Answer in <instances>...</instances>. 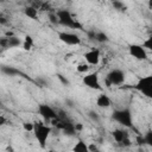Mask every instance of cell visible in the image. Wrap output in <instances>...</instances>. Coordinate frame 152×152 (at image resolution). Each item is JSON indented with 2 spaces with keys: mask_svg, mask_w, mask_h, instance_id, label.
<instances>
[{
  "mask_svg": "<svg viewBox=\"0 0 152 152\" xmlns=\"http://www.w3.org/2000/svg\"><path fill=\"white\" fill-rule=\"evenodd\" d=\"M0 114H1V113H0Z\"/></svg>",
  "mask_w": 152,
  "mask_h": 152,
  "instance_id": "obj_27",
  "label": "cell"
},
{
  "mask_svg": "<svg viewBox=\"0 0 152 152\" xmlns=\"http://www.w3.org/2000/svg\"><path fill=\"white\" fill-rule=\"evenodd\" d=\"M56 18H57V23L66 26L69 28H81L80 23L72 17V14L68 11V10H59L56 13Z\"/></svg>",
  "mask_w": 152,
  "mask_h": 152,
  "instance_id": "obj_3",
  "label": "cell"
},
{
  "mask_svg": "<svg viewBox=\"0 0 152 152\" xmlns=\"http://www.w3.org/2000/svg\"><path fill=\"white\" fill-rule=\"evenodd\" d=\"M113 120L116 121L118 124H120L124 127H132L133 125V115L129 108H121V109H116L113 112Z\"/></svg>",
  "mask_w": 152,
  "mask_h": 152,
  "instance_id": "obj_2",
  "label": "cell"
},
{
  "mask_svg": "<svg viewBox=\"0 0 152 152\" xmlns=\"http://www.w3.org/2000/svg\"><path fill=\"white\" fill-rule=\"evenodd\" d=\"M112 135H113L114 140H115L118 144H122V141H124L125 139L129 138V137H128V133H127L126 131H124L122 128H115V129L112 132Z\"/></svg>",
  "mask_w": 152,
  "mask_h": 152,
  "instance_id": "obj_12",
  "label": "cell"
},
{
  "mask_svg": "<svg viewBox=\"0 0 152 152\" xmlns=\"http://www.w3.org/2000/svg\"><path fill=\"white\" fill-rule=\"evenodd\" d=\"M57 77H58V78H59V80H61V81H62L64 84H69V81H68L66 78H64L62 75H59V74H58V75H57Z\"/></svg>",
  "mask_w": 152,
  "mask_h": 152,
  "instance_id": "obj_25",
  "label": "cell"
},
{
  "mask_svg": "<svg viewBox=\"0 0 152 152\" xmlns=\"http://www.w3.org/2000/svg\"><path fill=\"white\" fill-rule=\"evenodd\" d=\"M128 53L138 61H145L147 58V51L141 44H131L128 46Z\"/></svg>",
  "mask_w": 152,
  "mask_h": 152,
  "instance_id": "obj_9",
  "label": "cell"
},
{
  "mask_svg": "<svg viewBox=\"0 0 152 152\" xmlns=\"http://www.w3.org/2000/svg\"><path fill=\"white\" fill-rule=\"evenodd\" d=\"M94 38L95 40H97L99 43H106L108 42V36L104 33V32H96L94 34Z\"/></svg>",
  "mask_w": 152,
  "mask_h": 152,
  "instance_id": "obj_17",
  "label": "cell"
},
{
  "mask_svg": "<svg viewBox=\"0 0 152 152\" xmlns=\"http://www.w3.org/2000/svg\"><path fill=\"white\" fill-rule=\"evenodd\" d=\"M126 80V74L121 69H113L107 75V82L110 86H121Z\"/></svg>",
  "mask_w": 152,
  "mask_h": 152,
  "instance_id": "obj_8",
  "label": "cell"
},
{
  "mask_svg": "<svg viewBox=\"0 0 152 152\" xmlns=\"http://www.w3.org/2000/svg\"><path fill=\"white\" fill-rule=\"evenodd\" d=\"M37 110H38V114H39L46 122H52V121H55L56 119H58L57 112H56L50 104H48V103H40V104H38Z\"/></svg>",
  "mask_w": 152,
  "mask_h": 152,
  "instance_id": "obj_6",
  "label": "cell"
},
{
  "mask_svg": "<svg viewBox=\"0 0 152 152\" xmlns=\"http://www.w3.org/2000/svg\"><path fill=\"white\" fill-rule=\"evenodd\" d=\"M113 6H114L115 10H119V11L125 10V5H124L122 2H119V1H114V2H113Z\"/></svg>",
  "mask_w": 152,
  "mask_h": 152,
  "instance_id": "obj_21",
  "label": "cell"
},
{
  "mask_svg": "<svg viewBox=\"0 0 152 152\" xmlns=\"http://www.w3.org/2000/svg\"><path fill=\"white\" fill-rule=\"evenodd\" d=\"M134 88L146 97H152V76L146 75L138 80Z\"/></svg>",
  "mask_w": 152,
  "mask_h": 152,
  "instance_id": "obj_4",
  "label": "cell"
},
{
  "mask_svg": "<svg viewBox=\"0 0 152 152\" xmlns=\"http://www.w3.org/2000/svg\"><path fill=\"white\" fill-rule=\"evenodd\" d=\"M58 39L69 46H78L81 44V37L77 33L70 32V31H61L57 33Z\"/></svg>",
  "mask_w": 152,
  "mask_h": 152,
  "instance_id": "obj_5",
  "label": "cell"
},
{
  "mask_svg": "<svg viewBox=\"0 0 152 152\" xmlns=\"http://www.w3.org/2000/svg\"><path fill=\"white\" fill-rule=\"evenodd\" d=\"M48 152H57V151H55V150H48Z\"/></svg>",
  "mask_w": 152,
  "mask_h": 152,
  "instance_id": "obj_26",
  "label": "cell"
},
{
  "mask_svg": "<svg viewBox=\"0 0 152 152\" xmlns=\"http://www.w3.org/2000/svg\"><path fill=\"white\" fill-rule=\"evenodd\" d=\"M89 116H90L93 120L99 121V115H97V113H95V112H89Z\"/></svg>",
  "mask_w": 152,
  "mask_h": 152,
  "instance_id": "obj_24",
  "label": "cell"
},
{
  "mask_svg": "<svg viewBox=\"0 0 152 152\" xmlns=\"http://www.w3.org/2000/svg\"><path fill=\"white\" fill-rule=\"evenodd\" d=\"M23 128H24L25 132H33L34 124L31 122V121H25V122H23Z\"/></svg>",
  "mask_w": 152,
  "mask_h": 152,
  "instance_id": "obj_20",
  "label": "cell"
},
{
  "mask_svg": "<svg viewBox=\"0 0 152 152\" xmlns=\"http://www.w3.org/2000/svg\"><path fill=\"white\" fill-rule=\"evenodd\" d=\"M95 103L99 108H109L112 106V101L109 99V96L107 94H100L97 95L96 100H95Z\"/></svg>",
  "mask_w": 152,
  "mask_h": 152,
  "instance_id": "obj_11",
  "label": "cell"
},
{
  "mask_svg": "<svg viewBox=\"0 0 152 152\" xmlns=\"http://www.w3.org/2000/svg\"><path fill=\"white\" fill-rule=\"evenodd\" d=\"M6 122H7L6 116H5V115H2V114H0V127L5 126V125H6Z\"/></svg>",
  "mask_w": 152,
  "mask_h": 152,
  "instance_id": "obj_22",
  "label": "cell"
},
{
  "mask_svg": "<svg viewBox=\"0 0 152 152\" xmlns=\"http://www.w3.org/2000/svg\"><path fill=\"white\" fill-rule=\"evenodd\" d=\"M1 70H2V72L7 74V75H10V76H13V75L18 74V70L14 69V68H12V66H2Z\"/></svg>",
  "mask_w": 152,
  "mask_h": 152,
  "instance_id": "obj_19",
  "label": "cell"
},
{
  "mask_svg": "<svg viewBox=\"0 0 152 152\" xmlns=\"http://www.w3.org/2000/svg\"><path fill=\"white\" fill-rule=\"evenodd\" d=\"M8 45H10L11 48L19 46V45H21V40H20L18 37H10V38H8Z\"/></svg>",
  "mask_w": 152,
  "mask_h": 152,
  "instance_id": "obj_18",
  "label": "cell"
},
{
  "mask_svg": "<svg viewBox=\"0 0 152 152\" xmlns=\"http://www.w3.org/2000/svg\"><path fill=\"white\" fill-rule=\"evenodd\" d=\"M151 40H152V38H148V40H146L145 43H142V48L152 49V45H151Z\"/></svg>",
  "mask_w": 152,
  "mask_h": 152,
  "instance_id": "obj_23",
  "label": "cell"
},
{
  "mask_svg": "<svg viewBox=\"0 0 152 152\" xmlns=\"http://www.w3.org/2000/svg\"><path fill=\"white\" fill-rule=\"evenodd\" d=\"M33 124H34V128H33L34 138L37 139L39 146L42 148H45L46 147L48 139H49V137L51 134L52 128L49 125H46V124H44L42 121H34Z\"/></svg>",
  "mask_w": 152,
  "mask_h": 152,
  "instance_id": "obj_1",
  "label": "cell"
},
{
  "mask_svg": "<svg viewBox=\"0 0 152 152\" xmlns=\"http://www.w3.org/2000/svg\"><path fill=\"white\" fill-rule=\"evenodd\" d=\"M71 151L72 152H90L89 145L83 140H78L77 142H75V145L72 146Z\"/></svg>",
  "mask_w": 152,
  "mask_h": 152,
  "instance_id": "obj_13",
  "label": "cell"
},
{
  "mask_svg": "<svg viewBox=\"0 0 152 152\" xmlns=\"http://www.w3.org/2000/svg\"><path fill=\"white\" fill-rule=\"evenodd\" d=\"M24 14L30 19H36L38 17V11L33 6H27L24 8Z\"/></svg>",
  "mask_w": 152,
  "mask_h": 152,
  "instance_id": "obj_15",
  "label": "cell"
},
{
  "mask_svg": "<svg viewBox=\"0 0 152 152\" xmlns=\"http://www.w3.org/2000/svg\"><path fill=\"white\" fill-rule=\"evenodd\" d=\"M76 71L78 72V74H88V71H89V65L86 63V62H82V63H78L77 65H76Z\"/></svg>",
  "mask_w": 152,
  "mask_h": 152,
  "instance_id": "obj_16",
  "label": "cell"
},
{
  "mask_svg": "<svg viewBox=\"0 0 152 152\" xmlns=\"http://www.w3.org/2000/svg\"><path fill=\"white\" fill-rule=\"evenodd\" d=\"M82 83L93 90H101V83H100V77L97 72H88L82 77Z\"/></svg>",
  "mask_w": 152,
  "mask_h": 152,
  "instance_id": "obj_7",
  "label": "cell"
},
{
  "mask_svg": "<svg viewBox=\"0 0 152 152\" xmlns=\"http://www.w3.org/2000/svg\"><path fill=\"white\" fill-rule=\"evenodd\" d=\"M33 44H34V42H33V38L31 36H25L24 39L21 40V46L25 51H30L33 48Z\"/></svg>",
  "mask_w": 152,
  "mask_h": 152,
  "instance_id": "obj_14",
  "label": "cell"
},
{
  "mask_svg": "<svg viewBox=\"0 0 152 152\" xmlns=\"http://www.w3.org/2000/svg\"><path fill=\"white\" fill-rule=\"evenodd\" d=\"M84 57V62L90 66V65H97L100 63V59H101V52L99 49H90L88 51L84 52L83 55Z\"/></svg>",
  "mask_w": 152,
  "mask_h": 152,
  "instance_id": "obj_10",
  "label": "cell"
}]
</instances>
